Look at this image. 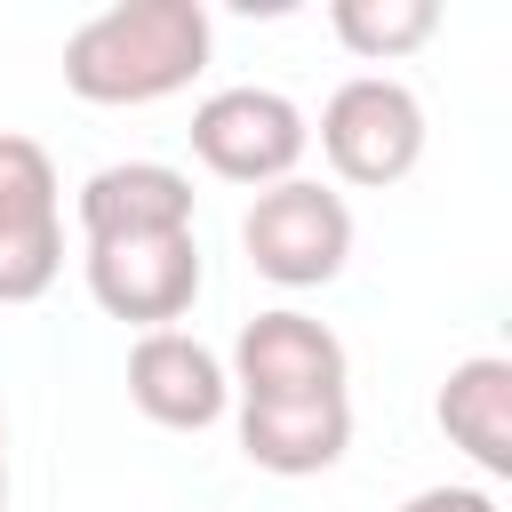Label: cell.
<instances>
[{"label": "cell", "mask_w": 512, "mask_h": 512, "mask_svg": "<svg viewBox=\"0 0 512 512\" xmlns=\"http://www.w3.org/2000/svg\"><path fill=\"white\" fill-rule=\"evenodd\" d=\"M432 416H440V432H448L488 480L512 472V360H504V352L456 360L448 384H440V400H432Z\"/></svg>", "instance_id": "11"}, {"label": "cell", "mask_w": 512, "mask_h": 512, "mask_svg": "<svg viewBox=\"0 0 512 512\" xmlns=\"http://www.w3.org/2000/svg\"><path fill=\"white\" fill-rule=\"evenodd\" d=\"M304 144H312L304 104L280 96V88H256V80L216 88V96H200V112H192V152H200V168L224 176V184H256V192H264V184H288L296 160H304Z\"/></svg>", "instance_id": "4"}, {"label": "cell", "mask_w": 512, "mask_h": 512, "mask_svg": "<svg viewBox=\"0 0 512 512\" xmlns=\"http://www.w3.org/2000/svg\"><path fill=\"white\" fill-rule=\"evenodd\" d=\"M232 392L240 400H320V392H344V344L328 320L280 304V312H256L232 344Z\"/></svg>", "instance_id": "7"}, {"label": "cell", "mask_w": 512, "mask_h": 512, "mask_svg": "<svg viewBox=\"0 0 512 512\" xmlns=\"http://www.w3.org/2000/svg\"><path fill=\"white\" fill-rule=\"evenodd\" d=\"M80 232L88 240L192 232V176L168 168V160H112L80 184Z\"/></svg>", "instance_id": "10"}, {"label": "cell", "mask_w": 512, "mask_h": 512, "mask_svg": "<svg viewBox=\"0 0 512 512\" xmlns=\"http://www.w3.org/2000/svg\"><path fill=\"white\" fill-rule=\"evenodd\" d=\"M320 152L344 184H400L416 160H424V104L408 80L392 72H352L336 80V96L320 104Z\"/></svg>", "instance_id": "3"}, {"label": "cell", "mask_w": 512, "mask_h": 512, "mask_svg": "<svg viewBox=\"0 0 512 512\" xmlns=\"http://www.w3.org/2000/svg\"><path fill=\"white\" fill-rule=\"evenodd\" d=\"M240 248L272 288H328L352 256V208H344V192H328L312 176L264 184L240 216Z\"/></svg>", "instance_id": "2"}, {"label": "cell", "mask_w": 512, "mask_h": 512, "mask_svg": "<svg viewBox=\"0 0 512 512\" xmlns=\"http://www.w3.org/2000/svg\"><path fill=\"white\" fill-rule=\"evenodd\" d=\"M328 24H336V40L352 56L392 64V56H408V48H424L440 32V0H336Z\"/></svg>", "instance_id": "12"}, {"label": "cell", "mask_w": 512, "mask_h": 512, "mask_svg": "<svg viewBox=\"0 0 512 512\" xmlns=\"http://www.w3.org/2000/svg\"><path fill=\"white\" fill-rule=\"evenodd\" d=\"M400 512H496V496H488V488H456V480H440V488H416Z\"/></svg>", "instance_id": "13"}, {"label": "cell", "mask_w": 512, "mask_h": 512, "mask_svg": "<svg viewBox=\"0 0 512 512\" xmlns=\"http://www.w3.org/2000/svg\"><path fill=\"white\" fill-rule=\"evenodd\" d=\"M240 448L248 464L304 480L344 464L352 448V392H320V400H240Z\"/></svg>", "instance_id": "9"}, {"label": "cell", "mask_w": 512, "mask_h": 512, "mask_svg": "<svg viewBox=\"0 0 512 512\" xmlns=\"http://www.w3.org/2000/svg\"><path fill=\"white\" fill-rule=\"evenodd\" d=\"M0 504H8V416H0Z\"/></svg>", "instance_id": "14"}, {"label": "cell", "mask_w": 512, "mask_h": 512, "mask_svg": "<svg viewBox=\"0 0 512 512\" xmlns=\"http://www.w3.org/2000/svg\"><path fill=\"white\" fill-rule=\"evenodd\" d=\"M64 272V192L48 144L0 128V304L48 296Z\"/></svg>", "instance_id": "5"}, {"label": "cell", "mask_w": 512, "mask_h": 512, "mask_svg": "<svg viewBox=\"0 0 512 512\" xmlns=\"http://www.w3.org/2000/svg\"><path fill=\"white\" fill-rule=\"evenodd\" d=\"M200 64H208L200 0H120L64 40V88L88 104H160L192 88Z\"/></svg>", "instance_id": "1"}, {"label": "cell", "mask_w": 512, "mask_h": 512, "mask_svg": "<svg viewBox=\"0 0 512 512\" xmlns=\"http://www.w3.org/2000/svg\"><path fill=\"white\" fill-rule=\"evenodd\" d=\"M128 400H136L152 424H168V432H208V424L232 408V376H224V360H216L200 336H184V328H144V336L128 344Z\"/></svg>", "instance_id": "8"}, {"label": "cell", "mask_w": 512, "mask_h": 512, "mask_svg": "<svg viewBox=\"0 0 512 512\" xmlns=\"http://www.w3.org/2000/svg\"><path fill=\"white\" fill-rule=\"evenodd\" d=\"M88 296L112 320L176 328L200 296V240L192 232H144V240H88Z\"/></svg>", "instance_id": "6"}]
</instances>
